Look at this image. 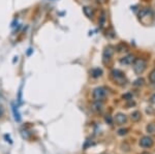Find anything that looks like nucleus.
Wrapping results in <instances>:
<instances>
[{
  "instance_id": "nucleus-1",
  "label": "nucleus",
  "mask_w": 155,
  "mask_h": 154,
  "mask_svg": "<svg viewBox=\"0 0 155 154\" xmlns=\"http://www.w3.org/2000/svg\"><path fill=\"white\" fill-rule=\"evenodd\" d=\"M132 67H134V71L137 74H142L147 68V61L143 58H137L134 60Z\"/></svg>"
},
{
  "instance_id": "nucleus-2",
  "label": "nucleus",
  "mask_w": 155,
  "mask_h": 154,
  "mask_svg": "<svg viewBox=\"0 0 155 154\" xmlns=\"http://www.w3.org/2000/svg\"><path fill=\"white\" fill-rule=\"evenodd\" d=\"M107 90L104 87H97V88L94 89L93 93H92L93 99L95 101H102L107 97Z\"/></svg>"
},
{
  "instance_id": "nucleus-3",
  "label": "nucleus",
  "mask_w": 155,
  "mask_h": 154,
  "mask_svg": "<svg viewBox=\"0 0 155 154\" xmlns=\"http://www.w3.org/2000/svg\"><path fill=\"white\" fill-rule=\"evenodd\" d=\"M111 76H112V78H113V80L116 82L117 84H119V85H123V84L126 83L125 76H124V74L122 73L121 70H119V69H114V70H112Z\"/></svg>"
},
{
  "instance_id": "nucleus-4",
  "label": "nucleus",
  "mask_w": 155,
  "mask_h": 154,
  "mask_svg": "<svg viewBox=\"0 0 155 154\" xmlns=\"http://www.w3.org/2000/svg\"><path fill=\"white\" fill-rule=\"evenodd\" d=\"M140 146L143 148H150L153 146V139L151 136H143V138L140 140Z\"/></svg>"
},
{
  "instance_id": "nucleus-5",
  "label": "nucleus",
  "mask_w": 155,
  "mask_h": 154,
  "mask_svg": "<svg viewBox=\"0 0 155 154\" xmlns=\"http://www.w3.org/2000/svg\"><path fill=\"white\" fill-rule=\"evenodd\" d=\"M114 55V49L112 47H107L104 51V54H102V60H104V63H107V61L109 62L111 60V58Z\"/></svg>"
},
{
  "instance_id": "nucleus-6",
  "label": "nucleus",
  "mask_w": 155,
  "mask_h": 154,
  "mask_svg": "<svg viewBox=\"0 0 155 154\" xmlns=\"http://www.w3.org/2000/svg\"><path fill=\"white\" fill-rule=\"evenodd\" d=\"M136 59H137L136 56L132 55V54H129V55H127V56L120 59V63L123 64V65H130V64H134V62Z\"/></svg>"
},
{
  "instance_id": "nucleus-7",
  "label": "nucleus",
  "mask_w": 155,
  "mask_h": 154,
  "mask_svg": "<svg viewBox=\"0 0 155 154\" xmlns=\"http://www.w3.org/2000/svg\"><path fill=\"white\" fill-rule=\"evenodd\" d=\"M114 119H115V122L118 124V125H122V124L126 123V121H127L126 115H124V114H122V113L117 114Z\"/></svg>"
},
{
  "instance_id": "nucleus-8",
  "label": "nucleus",
  "mask_w": 155,
  "mask_h": 154,
  "mask_svg": "<svg viewBox=\"0 0 155 154\" xmlns=\"http://www.w3.org/2000/svg\"><path fill=\"white\" fill-rule=\"evenodd\" d=\"M83 11H84V14H85V16L87 17L88 19H93L94 18V9L92 8V7H90V6H84L83 7Z\"/></svg>"
},
{
  "instance_id": "nucleus-9",
  "label": "nucleus",
  "mask_w": 155,
  "mask_h": 154,
  "mask_svg": "<svg viewBox=\"0 0 155 154\" xmlns=\"http://www.w3.org/2000/svg\"><path fill=\"white\" fill-rule=\"evenodd\" d=\"M102 109H104V105H102L101 101H95L93 103V106H92V110L96 112V113H101Z\"/></svg>"
},
{
  "instance_id": "nucleus-10",
  "label": "nucleus",
  "mask_w": 155,
  "mask_h": 154,
  "mask_svg": "<svg viewBox=\"0 0 155 154\" xmlns=\"http://www.w3.org/2000/svg\"><path fill=\"white\" fill-rule=\"evenodd\" d=\"M141 113H140L139 111H134V112H132L131 113V115H130V119L134 122H137V121H140L141 120Z\"/></svg>"
},
{
  "instance_id": "nucleus-11",
  "label": "nucleus",
  "mask_w": 155,
  "mask_h": 154,
  "mask_svg": "<svg viewBox=\"0 0 155 154\" xmlns=\"http://www.w3.org/2000/svg\"><path fill=\"white\" fill-rule=\"evenodd\" d=\"M12 113H14V117H15V120L18 121V122H20L21 121V116H20V113L18 112V109H17V106L12 103Z\"/></svg>"
},
{
  "instance_id": "nucleus-12",
  "label": "nucleus",
  "mask_w": 155,
  "mask_h": 154,
  "mask_svg": "<svg viewBox=\"0 0 155 154\" xmlns=\"http://www.w3.org/2000/svg\"><path fill=\"white\" fill-rule=\"evenodd\" d=\"M91 74H92V77L93 78H99V77H101V74H102V70L101 68H93L92 69V71H91Z\"/></svg>"
},
{
  "instance_id": "nucleus-13",
  "label": "nucleus",
  "mask_w": 155,
  "mask_h": 154,
  "mask_svg": "<svg viewBox=\"0 0 155 154\" xmlns=\"http://www.w3.org/2000/svg\"><path fill=\"white\" fill-rule=\"evenodd\" d=\"M149 81L151 82L153 85H155V68L149 74Z\"/></svg>"
},
{
  "instance_id": "nucleus-14",
  "label": "nucleus",
  "mask_w": 155,
  "mask_h": 154,
  "mask_svg": "<svg viewBox=\"0 0 155 154\" xmlns=\"http://www.w3.org/2000/svg\"><path fill=\"white\" fill-rule=\"evenodd\" d=\"M117 50H118V52H123V51H126V50H127V47H126V44H125L122 43V44H118V47H117Z\"/></svg>"
},
{
  "instance_id": "nucleus-15",
  "label": "nucleus",
  "mask_w": 155,
  "mask_h": 154,
  "mask_svg": "<svg viewBox=\"0 0 155 154\" xmlns=\"http://www.w3.org/2000/svg\"><path fill=\"white\" fill-rule=\"evenodd\" d=\"M144 79H137V80L134 81V86H143L144 85Z\"/></svg>"
},
{
  "instance_id": "nucleus-16",
  "label": "nucleus",
  "mask_w": 155,
  "mask_h": 154,
  "mask_svg": "<svg viewBox=\"0 0 155 154\" xmlns=\"http://www.w3.org/2000/svg\"><path fill=\"white\" fill-rule=\"evenodd\" d=\"M147 130L151 133H155V124H149V125L147 126Z\"/></svg>"
},
{
  "instance_id": "nucleus-17",
  "label": "nucleus",
  "mask_w": 155,
  "mask_h": 154,
  "mask_svg": "<svg viewBox=\"0 0 155 154\" xmlns=\"http://www.w3.org/2000/svg\"><path fill=\"white\" fill-rule=\"evenodd\" d=\"M104 21H106V14H104V12L102 11V14H101V22H99V24L101 25V27L104 26Z\"/></svg>"
},
{
  "instance_id": "nucleus-18",
  "label": "nucleus",
  "mask_w": 155,
  "mask_h": 154,
  "mask_svg": "<svg viewBox=\"0 0 155 154\" xmlns=\"http://www.w3.org/2000/svg\"><path fill=\"white\" fill-rule=\"evenodd\" d=\"M127 131H128L127 128H122V129L118 130V135L119 136H124V135H126V133H127Z\"/></svg>"
},
{
  "instance_id": "nucleus-19",
  "label": "nucleus",
  "mask_w": 155,
  "mask_h": 154,
  "mask_svg": "<svg viewBox=\"0 0 155 154\" xmlns=\"http://www.w3.org/2000/svg\"><path fill=\"white\" fill-rule=\"evenodd\" d=\"M106 121L107 122H109L110 124H112V118L111 117H106Z\"/></svg>"
},
{
  "instance_id": "nucleus-20",
  "label": "nucleus",
  "mask_w": 155,
  "mask_h": 154,
  "mask_svg": "<svg viewBox=\"0 0 155 154\" xmlns=\"http://www.w3.org/2000/svg\"><path fill=\"white\" fill-rule=\"evenodd\" d=\"M97 1H98L99 3H106V2H107V0H97Z\"/></svg>"
},
{
  "instance_id": "nucleus-21",
  "label": "nucleus",
  "mask_w": 155,
  "mask_h": 154,
  "mask_svg": "<svg viewBox=\"0 0 155 154\" xmlns=\"http://www.w3.org/2000/svg\"><path fill=\"white\" fill-rule=\"evenodd\" d=\"M2 114H3V110H2V109H0V117L2 116Z\"/></svg>"
},
{
  "instance_id": "nucleus-22",
  "label": "nucleus",
  "mask_w": 155,
  "mask_h": 154,
  "mask_svg": "<svg viewBox=\"0 0 155 154\" xmlns=\"http://www.w3.org/2000/svg\"><path fill=\"white\" fill-rule=\"evenodd\" d=\"M142 154H150V153H148V152H143Z\"/></svg>"
},
{
  "instance_id": "nucleus-23",
  "label": "nucleus",
  "mask_w": 155,
  "mask_h": 154,
  "mask_svg": "<svg viewBox=\"0 0 155 154\" xmlns=\"http://www.w3.org/2000/svg\"><path fill=\"white\" fill-rule=\"evenodd\" d=\"M102 154H106V153H102Z\"/></svg>"
}]
</instances>
